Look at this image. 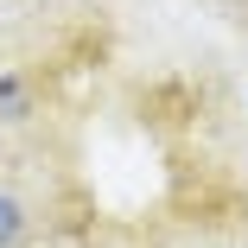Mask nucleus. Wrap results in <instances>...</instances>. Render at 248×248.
<instances>
[{"mask_svg":"<svg viewBox=\"0 0 248 248\" xmlns=\"http://www.w3.org/2000/svg\"><path fill=\"white\" fill-rule=\"evenodd\" d=\"M32 115V83L19 70H0V121H26Z\"/></svg>","mask_w":248,"mask_h":248,"instance_id":"obj_1","label":"nucleus"},{"mask_svg":"<svg viewBox=\"0 0 248 248\" xmlns=\"http://www.w3.org/2000/svg\"><path fill=\"white\" fill-rule=\"evenodd\" d=\"M19 235H26V204L13 191H0V248H19Z\"/></svg>","mask_w":248,"mask_h":248,"instance_id":"obj_2","label":"nucleus"}]
</instances>
